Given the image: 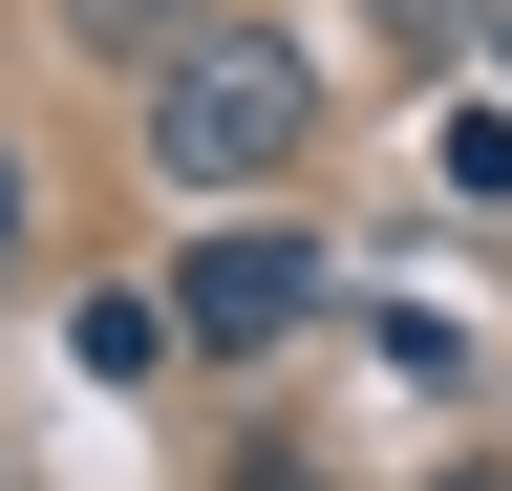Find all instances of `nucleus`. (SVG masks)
Instances as JSON below:
<instances>
[{
	"label": "nucleus",
	"mask_w": 512,
	"mask_h": 491,
	"mask_svg": "<svg viewBox=\"0 0 512 491\" xmlns=\"http://www.w3.org/2000/svg\"><path fill=\"white\" fill-rule=\"evenodd\" d=\"M299 129H320V86H299L278 22H192L171 65H150V171H171L192 214H214V193H278Z\"/></svg>",
	"instance_id": "nucleus-1"
},
{
	"label": "nucleus",
	"mask_w": 512,
	"mask_h": 491,
	"mask_svg": "<svg viewBox=\"0 0 512 491\" xmlns=\"http://www.w3.org/2000/svg\"><path fill=\"white\" fill-rule=\"evenodd\" d=\"M299 299H320V257H299V235H192V278H171V342L256 363V342H299Z\"/></svg>",
	"instance_id": "nucleus-2"
},
{
	"label": "nucleus",
	"mask_w": 512,
	"mask_h": 491,
	"mask_svg": "<svg viewBox=\"0 0 512 491\" xmlns=\"http://www.w3.org/2000/svg\"><path fill=\"white\" fill-rule=\"evenodd\" d=\"M491 22H512V0H384V65H470Z\"/></svg>",
	"instance_id": "nucleus-3"
},
{
	"label": "nucleus",
	"mask_w": 512,
	"mask_h": 491,
	"mask_svg": "<svg viewBox=\"0 0 512 491\" xmlns=\"http://www.w3.org/2000/svg\"><path fill=\"white\" fill-rule=\"evenodd\" d=\"M64 22H86V43H107V65H171V43H192V22H214V0H64Z\"/></svg>",
	"instance_id": "nucleus-4"
},
{
	"label": "nucleus",
	"mask_w": 512,
	"mask_h": 491,
	"mask_svg": "<svg viewBox=\"0 0 512 491\" xmlns=\"http://www.w3.org/2000/svg\"><path fill=\"white\" fill-rule=\"evenodd\" d=\"M0 299H22V150H0Z\"/></svg>",
	"instance_id": "nucleus-5"
},
{
	"label": "nucleus",
	"mask_w": 512,
	"mask_h": 491,
	"mask_svg": "<svg viewBox=\"0 0 512 491\" xmlns=\"http://www.w3.org/2000/svg\"><path fill=\"white\" fill-rule=\"evenodd\" d=\"M491 43H512V22H491Z\"/></svg>",
	"instance_id": "nucleus-6"
}]
</instances>
